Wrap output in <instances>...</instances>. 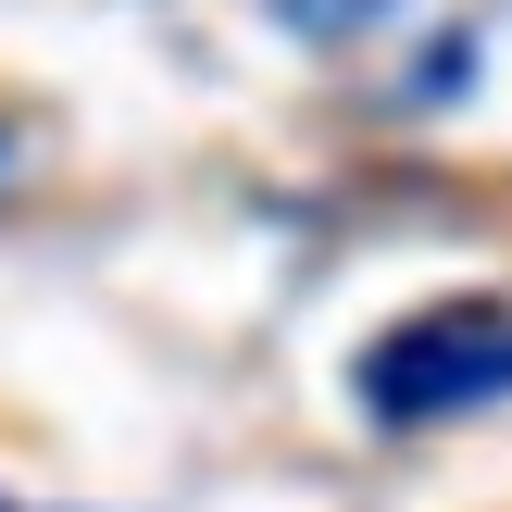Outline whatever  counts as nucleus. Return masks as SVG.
I'll return each instance as SVG.
<instances>
[{"mask_svg": "<svg viewBox=\"0 0 512 512\" xmlns=\"http://www.w3.org/2000/svg\"><path fill=\"white\" fill-rule=\"evenodd\" d=\"M350 400L375 425H450L512 400V300H425L350 363Z\"/></svg>", "mask_w": 512, "mask_h": 512, "instance_id": "f257e3e1", "label": "nucleus"}, {"mask_svg": "<svg viewBox=\"0 0 512 512\" xmlns=\"http://www.w3.org/2000/svg\"><path fill=\"white\" fill-rule=\"evenodd\" d=\"M0 188H13V125H0Z\"/></svg>", "mask_w": 512, "mask_h": 512, "instance_id": "f03ea898", "label": "nucleus"}]
</instances>
